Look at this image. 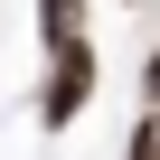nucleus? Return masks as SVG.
<instances>
[{"label": "nucleus", "instance_id": "obj_1", "mask_svg": "<svg viewBox=\"0 0 160 160\" xmlns=\"http://www.w3.org/2000/svg\"><path fill=\"white\" fill-rule=\"evenodd\" d=\"M85 94H94V57L66 38V47H57V75H47V104H38V113H47V122H75V113H85Z\"/></svg>", "mask_w": 160, "mask_h": 160}, {"label": "nucleus", "instance_id": "obj_3", "mask_svg": "<svg viewBox=\"0 0 160 160\" xmlns=\"http://www.w3.org/2000/svg\"><path fill=\"white\" fill-rule=\"evenodd\" d=\"M151 94H160V66H151Z\"/></svg>", "mask_w": 160, "mask_h": 160}, {"label": "nucleus", "instance_id": "obj_2", "mask_svg": "<svg viewBox=\"0 0 160 160\" xmlns=\"http://www.w3.org/2000/svg\"><path fill=\"white\" fill-rule=\"evenodd\" d=\"M132 160H160V122H141V132H132Z\"/></svg>", "mask_w": 160, "mask_h": 160}]
</instances>
